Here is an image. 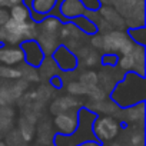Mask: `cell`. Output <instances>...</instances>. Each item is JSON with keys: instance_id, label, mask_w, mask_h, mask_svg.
Returning a JSON list of instances; mask_svg holds the SVG:
<instances>
[{"instance_id": "cell-34", "label": "cell", "mask_w": 146, "mask_h": 146, "mask_svg": "<svg viewBox=\"0 0 146 146\" xmlns=\"http://www.w3.org/2000/svg\"><path fill=\"white\" fill-rule=\"evenodd\" d=\"M0 146H7V145H6V143H5L3 140H0Z\"/></svg>"}, {"instance_id": "cell-20", "label": "cell", "mask_w": 146, "mask_h": 146, "mask_svg": "<svg viewBox=\"0 0 146 146\" xmlns=\"http://www.w3.org/2000/svg\"><path fill=\"white\" fill-rule=\"evenodd\" d=\"M57 5V0H33V5H32V13H37L42 16H49L54 7Z\"/></svg>"}, {"instance_id": "cell-32", "label": "cell", "mask_w": 146, "mask_h": 146, "mask_svg": "<svg viewBox=\"0 0 146 146\" xmlns=\"http://www.w3.org/2000/svg\"><path fill=\"white\" fill-rule=\"evenodd\" d=\"M78 146H100V145L96 140H89V142H83V143H80Z\"/></svg>"}, {"instance_id": "cell-30", "label": "cell", "mask_w": 146, "mask_h": 146, "mask_svg": "<svg viewBox=\"0 0 146 146\" xmlns=\"http://www.w3.org/2000/svg\"><path fill=\"white\" fill-rule=\"evenodd\" d=\"M9 19V13L7 10H3V9H0V27H2Z\"/></svg>"}, {"instance_id": "cell-25", "label": "cell", "mask_w": 146, "mask_h": 146, "mask_svg": "<svg viewBox=\"0 0 146 146\" xmlns=\"http://www.w3.org/2000/svg\"><path fill=\"white\" fill-rule=\"evenodd\" d=\"M90 89H88L86 86H83L79 80H73L67 85V92L69 96H88Z\"/></svg>"}, {"instance_id": "cell-33", "label": "cell", "mask_w": 146, "mask_h": 146, "mask_svg": "<svg viewBox=\"0 0 146 146\" xmlns=\"http://www.w3.org/2000/svg\"><path fill=\"white\" fill-rule=\"evenodd\" d=\"M106 146H122V145H120V142H110V143H108Z\"/></svg>"}, {"instance_id": "cell-12", "label": "cell", "mask_w": 146, "mask_h": 146, "mask_svg": "<svg viewBox=\"0 0 146 146\" xmlns=\"http://www.w3.org/2000/svg\"><path fill=\"white\" fill-rule=\"evenodd\" d=\"M79 108H80V103L73 96H60V98H56L49 105V110H50V113L53 116H56L59 113H64V112H78Z\"/></svg>"}, {"instance_id": "cell-27", "label": "cell", "mask_w": 146, "mask_h": 146, "mask_svg": "<svg viewBox=\"0 0 146 146\" xmlns=\"http://www.w3.org/2000/svg\"><path fill=\"white\" fill-rule=\"evenodd\" d=\"M62 2V0H57V5ZM80 2L86 6V9L88 10H90V12H93V10H98L99 7H100V5H99V2L98 0H80ZM56 5V6H57Z\"/></svg>"}, {"instance_id": "cell-3", "label": "cell", "mask_w": 146, "mask_h": 146, "mask_svg": "<svg viewBox=\"0 0 146 146\" xmlns=\"http://www.w3.org/2000/svg\"><path fill=\"white\" fill-rule=\"evenodd\" d=\"M122 129V122L117 117L108 115H96V119L92 123V133L99 145L113 142L120 135Z\"/></svg>"}, {"instance_id": "cell-36", "label": "cell", "mask_w": 146, "mask_h": 146, "mask_svg": "<svg viewBox=\"0 0 146 146\" xmlns=\"http://www.w3.org/2000/svg\"><path fill=\"white\" fill-rule=\"evenodd\" d=\"M42 146H53V143L52 145H42Z\"/></svg>"}, {"instance_id": "cell-9", "label": "cell", "mask_w": 146, "mask_h": 146, "mask_svg": "<svg viewBox=\"0 0 146 146\" xmlns=\"http://www.w3.org/2000/svg\"><path fill=\"white\" fill-rule=\"evenodd\" d=\"M119 120L125 126H143L145 123V103H137L135 106H129L120 109Z\"/></svg>"}, {"instance_id": "cell-2", "label": "cell", "mask_w": 146, "mask_h": 146, "mask_svg": "<svg viewBox=\"0 0 146 146\" xmlns=\"http://www.w3.org/2000/svg\"><path fill=\"white\" fill-rule=\"evenodd\" d=\"M63 22L54 16H46L40 23H37L36 42L42 49L44 56H52L53 52L62 44L60 43V29Z\"/></svg>"}, {"instance_id": "cell-35", "label": "cell", "mask_w": 146, "mask_h": 146, "mask_svg": "<svg viewBox=\"0 0 146 146\" xmlns=\"http://www.w3.org/2000/svg\"><path fill=\"white\" fill-rule=\"evenodd\" d=\"M19 146H32V145H29V143H22V145H19Z\"/></svg>"}, {"instance_id": "cell-29", "label": "cell", "mask_w": 146, "mask_h": 146, "mask_svg": "<svg viewBox=\"0 0 146 146\" xmlns=\"http://www.w3.org/2000/svg\"><path fill=\"white\" fill-rule=\"evenodd\" d=\"M49 82H50V86H52V88H54V89H60V88H62V85H63L62 78H60L59 75H56V76L50 78V79H49Z\"/></svg>"}, {"instance_id": "cell-22", "label": "cell", "mask_w": 146, "mask_h": 146, "mask_svg": "<svg viewBox=\"0 0 146 146\" xmlns=\"http://www.w3.org/2000/svg\"><path fill=\"white\" fill-rule=\"evenodd\" d=\"M126 33H127L129 39H130L135 44L145 47V44H146V29H145V26H142V27H135V29H127Z\"/></svg>"}, {"instance_id": "cell-4", "label": "cell", "mask_w": 146, "mask_h": 146, "mask_svg": "<svg viewBox=\"0 0 146 146\" xmlns=\"http://www.w3.org/2000/svg\"><path fill=\"white\" fill-rule=\"evenodd\" d=\"M112 7L123 19L126 30L145 26V0H120Z\"/></svg>"}, {"instance_id": "cell-21", "label": "cell", "mask_w": 146, "mask_h": 146, "mask_svg": "<svg viewBox=\"0 0 146 146\" xmlns=\"http://www.w3.org/2000/svg\"><path fill=\"white\" fill-rule=\"evenodd\" d=\"M19 70H20V79L22 80H25V82H32V83H36V82H39L40 80V78H39V73H37V67H32V66H29V64H23L22 67H19Z\"/></svg>"}, {"instance_id": "cell-14", "label": "cell", "mask_w": 146, "mask_h": 146, "mask_svg": "<svg viewBox=\"0 0 146 146\" xmlns=\"http://www.w3.org/2000/svg\"><path fill=\"white\" fill-rule=\"evenodd\" d=\"M120 145L122 146H145L143 126H125Z\"/></svg>"}, {"instance_id": "cell-16", "label": "cell", "mask_w": 146, "mask_h": 146, "mask_svg": "<svg viewBox=\"0 0 146 146\" xmlns=\"http://www.w3.org/2000/svg\"><path fill=\"white\" fill-rule=\"evenodd\" d=\"M59 72L60 70H59L57 64L54 63V60L50 56H46L37 67V73H39L40 79H50V78L59 75Z\"/></svg>"}, {"instance_id": "cell-7", "label": "cell", "mask_w": 146, "mask_h": 146, "mask_svg": "<svg viewBox=\"0 0 146 146\" xmlns=\"http://www.w3.org/2000/svg\"><path fill=\"white\" fill-rule=\"evenodd\" d=\"M78 112H64V113H59V115L53 116L52 126H53L54 133L69 136V135H72L73 132H75L79 126Z\"/></svg>"}, {"instance_id": "cell-1", "label": "cell", "mask_w": 146, "mask_h": 146, "mask_svg": "<svg viewBox=\"0 0 146 146\" xmlns=\"http://www.w3.org/2000/svg\"><path fill=\"white\" fill-rule=\"evenodd\" d=\"M109 99L120 109L145 103L146 99V82L145 78L135 73H126L122 80L116 83L109 93Z\"/></svg>"}, {"instance_id": "cell-24", "label": "cell", "mask_w": 146, "mask_h": 146, "mask_svg": "<svg viewBox=\"0 0 146 146\" xmlns=\"http://www.w3.org/2000/svg\"><path fill=\"white\" fill-rule=\"evenodd\" d=\"M0 79L7 80V82L20 79V70H19V67H7V66H2V64H0Z\"/></svg>"}, {"instance_id": "cell-18", "label": "cell", "mask_w": 146, "mask_h": 146, "mask_svg": "<svg viewBox=\"0 0 146 146\" xmlns=\"http://www.w3.org/2000/svg\"><path fill=\"white\" fill-rule=\"evenodd\" d=\"M15 110L10 106H0V135L12 130Z\"/></svg>"}, {"instance_id": "cell-10", "label": "cell", "mask_w": 146, "mask_h": 146, "mask_svg": "<svg viewBox=\"0 0 146 146\" xmlns=\"http://www.w3.org/2000/svg\"><path fill=\"white\" fill-rule=\"evenodd\" d=\"M25 63V56L20 46L2 44L0 46V64L7 67H16Z\"/></svg>"}, {"instance_id": "cell-31", "label": "cell", "mask_w": 146, "mask_h": 146, "mask_svg": "<svg viewBox=\"0 0 146 146\" xmlns=\"http://www.w3.org/2000/svg\"><path fill=\"white\" fill-rule=\"evenodd\" d=\"M100 6H115L117 2H120V0H98Z\"/></svg>"}, {"instance_id": "cell-6", "label": "cell", "mask_w": 146, "mask_h": 146, "mask_svg": "<svg viewBox=\"0 0 146 146\" xmlns=\"http://www.w3.org/2000/svg\"><path fill=\"white\" fill-rule=\"evenodd\" d=\"M116 66L123 75L135 73L137 76L145 78V47L135 44L129 53L117 57Z\"/></svg>"}, {"instance_id": "cell-28", "label": "cell", "mask_w": 146, "mask_h": 146, "mask_svg": "<svg viewBox=\"0 0 146 146\" xmlns=\"http://www.w3.org/2000/svg\"><path fill=\"white\" fill-rule=\"evenodd\" d=\"M19 3H22V0H0V9L6 10V9H10Z\"/></svg>"}, {"instance_id": "cell-5", "label": "cell", "mask_w": 146, "mask_h": 146, "mask_svg": "<svg viewBox=\"0 0 146 146\" xmlns=\"http://www.w3.org/2000/svg\"><path fill=\"white\" fill-rule=\"evenodd\" d=\"M135 43L129 39L126 30H109L102 35V50L105 53L123 56L133 49Z\"/></svg>"}, {"instance_id": "cell-11", "label": "cell", "mask_w": 146, "mask_h": 146, "mask_svg": "<svg viewBox=\"0 0 146 146\" xmlns=\"http://www.w3.org/2000/svg\"><path fill=\"white\" fill-rule=\"evenodd\" d=\"M19 46H20V49L23 52L25 63L32 66V67H39V64L46 57L36 40H26V42H22Z\"/></svg>"}, {"instance_id": "cell-8", "label": "cell", "mask_w": 146, "mask_h": 146, "mask_svg": "<svg viewBox=\"0 0 146 146\" xmlns=\"http://www.w3.org/2000/svg\"><path fill=\"white\" fill-rule=\"evenodd\" d=\"M50 57L54 60V63L57 64V67H59L60 72L69 73V72H73V70L79 66V64H78V57H76V54L73 53V52H70L67 47H64L63 44H60V46L53 52V54H52Z\"/></svg>"}, {"instance_id": "cell-13", "label": "cell", "mask_w": 146, "mask_h": 146, "mask_svg": "<svg viewBox=\"0 0 146 146\" xmlns=\"http://www.w3.org/2000/svg\"><path fill=\"white\" fill-rule=\"evenodd\" d=\"M19 126H17V132L23 140V143H29L32 142V139L35 137V125H36V116L32 113H25L20 119H19Z\"/></svg>"}, {"instance_id": "cell-37", "label": "cell", "mask_w": 146, "mask_h": 146, "mask_svg": "<svg viewBox=\"0 0 146 146\" xmlns=\"http://www.w3.org/2000/svg\"><path fill=\"white\" fill-rule=\"evenodd\" d=\"M0 140H2V135H0Z\"/></svg>"}, {"instance_id": "cell-26", "label": "cell", "mask_w": 146, "mask_h": 146, "mask_svg": "<svg viewBox=\"0 0 146 146\" xmlns=\"http://www.w3.org/2000/svg\"><path fill=\"white\" fill-rule=\"evenodd\" d=\"M100 63L105 67H115L116 63H117V56L110 54V53H105L103 56H100Z\"/></svg>"}, {"instance_id": "cell-23", "label": "cell", "mask_w": 146, "mask_h": 146, "mask_svg": "<svg viewBox=\"0 0 146 146\" xmlns=\"http://www.w3.org/2000/svg\"><path fill=\"white\" fill-rule=\"evenodd\" d=\"M79 82H80L83 86H86L88 89H92V88L98 86V82H99V79H98V73H96L95 70L88 69V70H85V72L80 73Z\"/></svg>"}, {"instance_id": "cell-19", "label": "cell", "mask_w": 146, "mask_h": 146, "mask_svg": "<svg viewBox=\"0 0 146 146\" xmlns=\"http://www.w3.org/2000/svg\"><path fill=\"white\" fill-rule=\"evenodd\" d=\"M70 23L75 25L85 36H93V35L98 33L96 25H95L88 16H79V17H76V19H73Z\"/></svg>"}, {"instance_id": "cell-17", "label": "cell", "mask_w": 146, "mask_h": 146, "mask_svg": "<svg viewBox=\"0 0 146 146\" xmlns=\"http://www.w3.org/2000/svg\"><path fill=\"white\" fill-rule=\"evenodd\" d=\"M9 19L16 22V23H27L30 22V10L23 5V3H19V5H15L13 7L9 9Z\"/></svg>"}, {"instance_id": "cell-15", "label": "cell", "mask_w": 146, "mask_h": 146, "mask_svg": "<svg viewBox=\"0 0 146 146\" xmlns=\"http://www.w3.org/2000/svg\"><path fill=\"white\" fill-rule=\"evenodd\" d=\"M76 57H78V64H82L85 67H93L100 63V56L98 50L89 46H83L82 49H79L76 52Z\"/></svg>"}]
</instances>
